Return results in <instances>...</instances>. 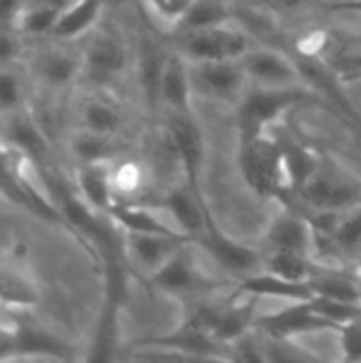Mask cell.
Here are the masks:
<instances>
[{
    "mask_svg": "<svg viewBox=\"0 0 361 363\" xmlns=\"http://www.w3.org/2000/svg\"><path fill=\"white\" fill-rule=\"evenodd\" d=\"M321 102L306 85H291V87H264L251 85L236 102V123L240 140L253 138L264 134V130L277 121L289 108L302 104H317Z\"/></svg>",
    "mask_w": 361,
    "mask_h": 363,
    "instance_id": "1",
    "label": "cell"
},
{
    "mask_svg": "<svg viewBox=\"0 0 361 363\" xmlns=\"http://www.w3.org/2000/svg\"><path fill=\"white\" fill-rule=\"evenodd\" d=\"M238 164L245 181L253 191H257L264 198H274L285 206L294 204L287 191L279 140H272L266 134H257L253 138L240 140Z\"/></svg>",
    "mask_w": 361,
    "mask_h": 363,
    "instance_id": "2",
    "label": "cell"
},
{
    "mask_svg": "<svg viewBox=\"0 0 361 363\" xmlns=\"http://www.w3.org/2000/svg\"><path fill=\"white\" fill-rule=\"evenodd\" d=\"M177 51H181L189 62H204V60H238L245 51H249L251 38L230 23L179 32L177 34Z\"/></svg>",
    "mask_w": 361,
    "mask_h": 363,
    "instance_id": "3",
    "label": "cell"
},
{
    "mask_svg": "<svg viewBox=\"0 0 361 363\" xmlns=\"http://www.w3.org/2000/svg\"><path fill=\"white\" fill-rule=\"evenodd\" d=\"M0 136L9 149L26 157L34 168L49 166L51 145L47 132L26 106L0 117Z\"/></svg>",
    "mask_w": 361,
    "mask_h": 363,
    "instance_id": "4",
    "label": "cell"
},
{
    "mask_svg": "<svg viewBox=\"0 0 361 363\" xmlns=\"http://www.w3.org/2000/svg\"><path fill=\"white\" fill-rule=\"evenodd\" d=\"M194 91H200L213 100L238 102L240 96L247 91L249 77L238 60H204V62H189Z\"/></svg>",
    "mask_w": 361,
    "mask_h": 363,
    "instance_id": "5",
    "label": "cell"
},
{
    "mask_svg": "<svg viewBox=\"0 0 361 363\" xmlns=\"http://www.w3.org/2000/svg\"><path fill=\"white\" fill-rule=\"evenodd\" d=\"M149 283L151 287L172 296H202L204 291L219 287V283L200 274L189 253V245L174 251L155 272H151Z\"/></svg>",
    "mask_w": 361,
    "mask_h": 363,
    "instance_id": "6",
    "label": "cell"
},
{
    "mask_svg": "<svg viewBox=\"0 0 361 363\" xmlns=\"http://www.w3.org/2000/svg\"><path fill=\"white\" fill-rule=\"evenodd\" d=\"M168 134L174 147V153L181 162L185 183L196 196L202 194V166H204V138L202 132L194 119V115H181V113H170V123H168Z\"/></svg>",
    "mask_w": 361,
    "mask_h": 363,
    "instance_id": "7",
    "label": "cell"
},
{
    "mask_svg": "<svg viewBox=\"0 0 361 363\" xmlns=\"http://www.w3.org/2000/svg\"><path fill=\"white\" fill-rule=\"evenodd\" d=\"M255 330L260 334H264L268 340L274 342H285L289 338L302 336V334H313V332H321V330H336V325H332L328 319H323L309 300L296 302L274 315H262L255 321Z\"/></svg>",
    "mask_w": 361,
    "mask_h": 363,
    "instance_id": "8",
    "label": "cell"
},
{
    "mask_svg": "<svg viewBox=\"0 0 361 363\" xmlns=\"http://www.w3.org/2000/svg\"><path fill=\"white\" fill-rule=\"evenodd\" d=\"M240 64L251 85H264V87L304 85V79L291 55H285L277 49L251 47L240 55Z\"/></svg>",
    "mask_w": 361,
    "mask_h": 363,
    "instance_id": "9",
    "label": "cell"
},
{
    "mask_svg": "<svg viewBox=\"0 0 361 363\" xmlns=\"http://www.w3.org/2000/svg\"><path fill=\"white\" fill-rule=\"evenodd\" d=\"M198 245H202L230 274L234 277H247L255 270H262V259L264 255L243 242L232 240L230 236H226L219 225L215 223L213 215L206 217V230L202 234V238L198 240Z\"/></svg>",
    "mask_w": 361,
    "mask_h": 363,
    "instance_id": "10",
    "label": "cell"
},
{
    "mask_svg": "<svg viewBox=\"0 0 361 363\" xmlns=\"http://www.w3.org/2000/svg\"><path fill=\"white\" fill-rule=\"evenodd\" d=\"M306 208L311 211H351L361 204V187L336 179L330 172H317L304 189L298 194V198Z\"/></svg>",
    "mask_w": 361,
    "mask_h": 363,
    "instance_id": "11",
    "label": "cell"
},
{
    "mask_svg": "<svg viewBox=\"0 0 361 363\" xmlns=\"http://www.w3.org/2000/svg\"><path fill=\"white\" fill-rule=\"evenodd\" d=\"M160 206H164L177 221V230L189 236L196 245L202 238L206 230V217L211 215V208L206 204L204 196H196L187 183L185 187L170 189L162 196Z\"/></svg>",
    "mask_w": 361,
    "mask_h": 363,
    "instance_id": "12",
    "label": "cell"
},
{
    "mask_svg": "<svg viewBox=\"0 0 361 363\" xmlns=\"http://www.w3.org/2000/svg\"><path fill=\"white\" fill-rule=\"evenodd\" d=\"M72 347L60 336L51 334L32 323L15 321V351L13 359H53L68 362L72 359Z\"/></svg>",
    "mask_w": 361,
    "mask_h": 363,
    "instance_id": "13",
    "label": "cell"
},
{
    "mask_svg": "<svg viewBox=\"0 0 361 363\" xmlns=\"http://www.w3.org/2000/svg\"><path fill=\"white\" fill-rule=\"evenodd\" d=\"M191 68L189 60L181 51H172L166 55L162 79H160V100L170 108V113L194 115L191 113Z\"/></svg>",
    "mask_w": 361,
    "mask_h": 363,
    "instance_id": "14",
    "label": "cell"
},
{
    "mask_svg": "<svg viewBox=\"0 0 361 363\" xmlns=\"http://www.w3.org/2000/svg\"><path fill=\"white\" fill-rule=\"evenodd\" d=\"M126 47L109 34L94 38L83 51V74L96 85H104L119 77L126 70Z\"/></svg>",
    "mask_w": 361,
    "mask_h": 363,
    "instance_id": "15",
    "label": "cell"
},
{
    "mask_svg": "<svg viewBox=\"0 0 361 363\" xmlns=\"http://www.w3.org/2000/svg\"><path fill=\"white\" fill-rule=\"evenodd\" d=\"M315 245V234L309 217L296 206H287L283 215H279L266 234L268 251H296L311 255Z\"/></svg>",
    "mask_w": 361,
    "mask_h": 363,
    "instance_id": "16",
    "label": "cell"
},
{
    "mask_svg": "<svg viewBox=\"0 0 361 363\" xmlns=\"http://www.w3.org/2000/svg\"><path fill=\"white\" fill-rule=\"evenodd\" d=\"M185 245H196L185 234H126L128 257L134 259L147 274L155 272L174 251Z\"/></svg>",
    "mask_w": 361,
    "mask_h": 363,
    "instance_id": "17",
    "label": "cell"
},
{
    "mask_svg": "<svg viewBox=\"0 0 361 363\" xmlns=\"http://www.w3.org/2000/svg\"><path fill=\"white\" fill-rule=\"evenodd\" d=\"M40 304V289L34 277L19 264L0 259V308L30 311Z\"/></svg>",
    "mask_w": 361,
    "mask_h": 363,
    "instance_id": "18",
    "label": "cell"
},
{
    "mask_svg": "<svg viewBox=\"0 0 361 363\" xmlns=\"http://www.w3.org/2000/svg\"><path fill=\"white\" fill-rule=\"evenodd\" d=\"M236 289L243 296L283 298V300H291V302H302V300L313 298L309 281H289V279L277 277L268 270H255L247 277H240L236 283Z\"/></svg>",
    "mask_w": 361,
    "mask_h": 363,
    "instance_id": "19",
    "label": "cell"
},
{
    "mask_svg": "<svg viewBox=\"0 0 361 363\" xmlns=\"http://www.w3.org/2000/svg\"><path fill=\"white\" fill-rule=\"evenodd\" d=\"M281 157L291 200L304 189V185L319 172V157L296 138H281ZM294 206V204H291Z\"/></svg>",
    "mask_w": 361,
    "mask_h": 363,
    "instance_id": "20",
    "label": "cell"
},
{
    "mask_svg": "<svg viewBox=\"0 0 361 363\" xmlns=\"http://www.w3.org/2000/svg\"><path fill=\"white\" fill-rule=\"evenodd\" d=\"M74 187L89 206L104 215L117 202L111 181V164H79Z\"/></svg>",
    "mask_w": 361,
    "mask_h": 363,
    "instance_id": "21",
    "label": "cell"
},
{
    "mask_svg": "<svg viewBox=\"0 0 361 363\" xmlns=\"http://www.w3.org/2000/svg\"><path fill=\"white\" fill-rule=\"evenodd\" d=\"M260 298L249 296V302L238 304V302H226L211 336L223 345V347H232L236 340H240L243 336H247L251 332V328L255 330V321H257V313H255V304Z\"/></svg>",
    "mask_w": 361,
    "mask_h": 363,
    "instance_id": "22",
    "label": "cell"
},
{
    "mask_svg": "<svg viewBox=\"0 0 361 363\" xmlns=\"http://www.w3.org/2000/svg\"><path fill=\"white\" fill-rule=\"evenodd\" d=\"M106 215L126 234H183L168 228L140 202H115Z\"/></svg>",
    "mask_w": 361,
    "mask_h": 363,
    "instance_id": "23",
    "label": "cell"
},
{
    "mask_svg": "<svg viewBox=\"0 0 361 363\" xmlns=\"http://www.w3.org/2000/svg\"><path fill=\"white\" fill-rule=\"evenodd\" d=\"M38 77L49 87H68L83 74V55L66 49H49L38 57Z\"/></svg>",
    "mask_w": 361,
    "mask_h": 363,
    "instance_id": "24",
    "label": "cell"
},
{
    "mask_svg": "<svg viewBox=\"0 0 361 363\" xmlns=\"http://www.w3.org/2000/svg\"><path fill=\"white\" fill-rule=\"evenodd\" d=\"M102 6H104L102 0H72L62 9L57 23L51 32V38L72 40L83 36L98 21Z\"/></svg>",
    "mask_w": 361,
    "mask_h": 363,
    "instance_id": "25",
    "label": "cell"
},
{
    "mask_svg": "<svg viewBox=\"0 0 361 363\" xmlns=\"http://www.w3.org/2000/svg\"><path fill=\"white\" fill-rule=\"evenodd\" d=\"M309 287L315 296L343 300V302H361L360 274H347L336 268H319L311 279Z\"/></svg>",
    "mask_w": 361,
    "mask_h": 363,
    "instance_id": "26",
    "label": "cell"
},
{
    "mask_svg": "<svg viewBox=\"0 0 361 363\" xmlns=\"http://www.w3.org/2000/svg\"><path fill=\"white\" fill-rule=\"evenodd\" d=\"M145 345L149 347H162V349H177L183 351L187 355H196V357H219V349L223 345H219L211 334L200 332L191 325H181L172 336H164V338H153L147 340Z\"/></svg>",
    "mask_w": 361,
    "mask_h": 363,
    "instance_id": "27",
    "label": "cell"
},
{
    "mask_svg": "<svg viewBox=\"0 0 361 363\" xmlns=\"http://www.w3.org/2000/svg\"><path fill=\"white\" fill-rule=\"evenodd\" d=\"M321 268L311 255L296 251H268L262 259V270H268L277 277L289 281H309Z\"/></svg>",
    "mask_w": 361,
    "mask_h": 363,
    "instance_id": "28",
    "label": "cell"
},
{
    "mask_svg": "<svg viewBox=\"0 0 361 363\" xmlns=\"http://www.w3.org/2000/svg\"><path fill=\"white\" fill-rule=\"evenodd\" d=\"M121 123H123V115H121L119 106L106 98L91 96L81 106V128L83 130L115 136L121 130Z\"/></svg>",
    "mask_w": 361,
    "mask_h": 363,
    "instance_id": "29",
    "label": "cell"
},
{
    "mask_svg": "<svg viewBox=\"0 0 361 363\" xmlns=\"http://www.w3.org/2000/svg\"><path fill=\"white\" fill-rule=\"evenodd\" d=\"M70 151L79 164H111L117 153L113 136L83 130V128L72 134Z\"/></svg>",
    "mask_w": 361,
    "mask_h": 363,
    "instance_id": "30",
    "label": "cell"
},
{
    "mask_svg": "<svg viewBox=\"0 0 361 363\" xmlns=\"http://www.w3.org/2000/svg\"><path fill=\"white\" fill-rule=\"evenodd\" d=\"M111 181L117 202H138L147 187V172L140 162H111Z\"/></svg>",
    "mask_w": 361,
    "mask_h": 363,
    "instance_id": "31",
    "label": "cell"
},
{
    "mask_svg": "<svg viewBox=\"0 0 361 363\" xmlns=\"http://www.w3.org/2000/svg\"><path fill=\"white\" fill-rule=\"evenodd\" d=\"M230 19H232L230 2H226V0H196L172 32L179 34V32L213 28V26L230 23Z\"/></svg>",
    "mask_w": 361,
    "mask_h": 363,
    "instance_id": "32",
    "label": "cell"
},
{
    "mask_svg": "<svg viewBox=\"0 0 361 363\" xmlns=\"http://www.w3.org/2000/svg\"><path fill=\"white\" fill-rule=\"evenodd\" d=\"M64 6L57 4H32L23 6V11L15 19V28L21 36H51L57 17Z\"/></svg>",
    "mask_w": 361,
    "mask_h": 363,
    "instance_id": "33",
    "label": "cell"
},
{
    "mask_svg": "<svg viewBox=\"0 0 361 363\" xmlns=\"http://www.w3.org/2000/svg\"><path fill=\"white\" fill-rule=\"evenodd\" d=\"M332 251L338 257H357L361 253V204L343 213L332 236Z\"/></svg>",
    "mask_w": 361,
    "mask_h": 363,
    "instance_id": "34",
    "label": "cell"
},
{
    "mask_svg": "<svg viewBox=\"0 0 361 363\" xmlns=\"http://www.w3.org/2000/svg\"><path fill=\"white\" fill-rule=\"evenodd\" d=\"M309 302L323 319H328L336 328L361 317V302H343V300H332V298H321V296H315Z\"/></svg>",
    "mask_w": 361,
    "mask_h": 363,
    "instance_id": "35",
    "label": "cell"
},
{
    "mask_svg": "<svg viewBox=\"0 0 361 363\" xmlns=\"http://www.w3.org/2000/svg\"><path fill=\"white\" fill-rule=\"evenodd\" d=\"M166 55L168 53H164L157 47H147L143 51V57H140V83H143V89L149 96V100H160V79H162Z\"/></svg>",
    "mask_w": 361,
    "mask_h": 363,
    "instance_id": "36",
    "label": "cell"
},
{
    "mask_svg": "<svg viewBox=\"0 0 361 363\" xmlns=\"http://www.w3.org/2000/svg\"><path fill=\"white\" fill-rule=\"evenodd\" d=\"M26 106V94L21 79L11 66L0 68V117Z\"/></svg>",
    "mask_w": 361,
    "mask_h": 363,
    "instance_id": "37",
    "label": "cell"
},
{
    "mask_svg": "<svg viewBox=\"0 0 361 363\" xmlns=\"http://www.w3.org/2000/svg\"><path fill=\"white\" fill-rule=\"evenodd\" d=\"M194 2L196 0H145V4L155 15V19H160L162 23L170 26L172 30L185 17V13L191 9Z\"/></svg>",
    "mask_w": 361,
    "mask_h": 363,
    "instance_id": "38",
    "label": "cell"
},
{
    "mask_svg": "<svg viewBox=\"0 0 361 363\" xmlns=\"http://www.w3.org/2000/svg\"><path fill=\"white\" fill-rule=\"evenodd\" d=\"M343 359L349 363L361 362V317L338 328Z\"/></svg>",
    "mask_w": 361,
    "mask_h": 363,
    "instance_id": "39",
    "label": "cell"
},
{
    "mask_svg": "<svg viewBox=\"0 0 361 363\" xmlns=\"http://www.w3.org/2000/svg\"><path fill=\"white\" fill-rule=\"evenodd\" d=\"M19 30L13 23H0V68L11 66L19 55Z\"/></svg>",
    "mask_w": 361,
    "mask_h": 363,
    "instance_id": "40",
    "label": "cell"
},
{
    "mask_svg": "<svg viewBox=\"0 0 361 363\" xmlns=\"http://www.w3.org/2000/svg\"><path fill=\"white\" fill-rule=\"evenodd\" d=\"M15 351V319L0 317V362L13 359Z\"/></svg>",
    "mask_w": 361,
    "mask_h": 363,
    "instance_id": "41",
    "label": "cell"
},
{
    "mask_svg": "<svg viewBox=\"0 0 361 363\" xmlns=\"http://www.w3.org/2000/svg\"><path fill=\"white\" fill-rule=\"evenodd\" d=\"M277 6H283V9H302L306 6L311 0H272Z\"/></svg>",
    "mask_w": 361,
    "mask_h": 363,
    "instance_id": "42",
    "label": "cell"
},
{
    "mask_svg": "<svg viewBox=\"0 0 361 363\" xmlns=\"http://www.w3.org/2000/svg\"><path fill=\"white\" fill-rule=\"evenodd\" d=\"M355 272L361 277V253L355 257Z\"/></svg>",
    "mask_w": 361,
    "mask_h": 363,
    "instance_id": "43",
    "label": "cell"
},
{
    "mask_svg": "<svg viewBox=\"0 0 361 363\" xmlns=\"http://www.w3.org/2000/svg\"><path fill=\"white\" fill-rule=\"evenodd\" d=\"M6 149H9V147L4 145V140H2V136H0V157H2L4 153H6Z\"/></svg>",
    "mask_w": 361,
    "mask_h": 363,
    "instance_id": "44",
    "label": "cell"
},
{
    "mask_svg": "<svg viewBox=\"0 0 361 363\" xmlns=\"http://www.w3.org/2000/svg\"><path fill=\"white\" fill-rule=\"evenodd\" d=\"M360 294H361V277H360Z\"/></svg>",
    "mask_w": 361,
    "mask_h": 363,
    "instance_id": "45",
    "label": "cell"
},
{
    "mask_svg": "<svg viewBox=\"0 0 361 363\" xmlns=\"http://www.w3.org/2000/svg\"><path fill=\"white\" fill-rule=\"evenodd\" d=\"M226 2H232V0H226Z\"/></svg>",
    "mask_w": 361,
    "mask_h": 363,
    "instance_id": "46",
    "label": "cell"
}]
</instances>
